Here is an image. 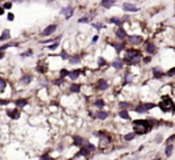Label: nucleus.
I'll use <instances>...</instances> for the list:
<instances>
[{
  "mask_svg": "<svg viewBox=\"0 0 175 160\" xmlns=\"http://www.w3.org/2000/svg\"><path fill=\"white\" fill-rule=\"evenodd\" d=\"M133 128L137 134H145L151 129V124L147 120H137L133 121Z\"/></svg>",
  "mask_w": 175,
  "mask_h": 160,
  "instance_id": "f257e3e1",
  "label": "nucleus"
},
{
  "mask_svg": "<svg viewBox=\"0 0 175 160\" xmlns=\"http://www.w3.org/2000/svg\"><path fill=\"white\" fill-rule=\"evenodd\" d=\"M158 107H160V109H161L163 112H168V111H172V110L175 109V105H174V103H173V100L168 97V96H163V97H162V100L160 102Z\"/></svg>",
  "mask_w": 175,
  "mask_h": 160,
  "instance_id": "f03ea898",
  "label": "nucleus"
},
{
  "mask_svg": "<svg viewBox=\"0 0 175 160\" xmlns=\"http://www.w3.org/2000/svg\"><path fill=\"white\" fill-rule=\"evenodd\" d=\"M123 9H124V11H126V12H137V11H139V9L136 5L130 4V2H124V4H123Z\"/></svg>",
  "mask_w": 175,
  "mask_h": 160,
  "instance_id": "7ed1b4c3",
  "label": "nucleus"
},
{
  "mask_svg": "<svg viewBox=\"0 0 175 160\" xmlns=\"http://www.w3.org/2000/svg\"><path fill=\"white\" fill-rule=\"evenodd\" d=\"M56 25L55 24H51V25H49V27H46L45 29H44V31L42 32V36H50L51 34H54L56 30Z\"/></svg>",
  "mask_w": 175,
  "mask_h": 160,
  "instance_id": "20e7f679",
  "label": "nucleus"
},
{
  "mask_svg": "<svg viewBox=\"0 0 175 160\" xmlns=\"http://www.w3.org/2000/svg\"><path fill=\"white\" fill-rule=\"evenodd\" d=\"M142 40H143V38H142L141 36H137V35H132L129 37L130 43H131V44H135V45L139 44V43L142 42Z\"/></svg>",
  "mask_w": 175,
  "mask_h": 160,
  "instance_id": "39448f33",
  "label": "nucleus"
},
{
  "mask_svg": "<svg viewBox=\"0 0 175 160\" xmlns=\"http://www.w3.org/2000/svg\"><path fill=\"white\" fill-rule=\"evenodd\" d=\"M7 115L9 117H11L12 120H18L19 117H20V112H19L18 109H13V110H11V111H7Z\"/></svg>",
  "mask_w": 175,
  "mask_h": 160,
  "instance_id": "423d86ee",
  "label": "nucleus"
},
{
  "mask_svg": "<svg viewBox=\"0 0 175 160\" xmlns=\"http://www.w3.org/2000/svg\"><path fill=\"white\" fill-rule=\"evenodd\" d=\"M61 13H62V14H66V18L68 19V18H70L73 16V7H72V6H67L65 9H62Z\"/></svg>",
  "mask_w": 175,
  "mask_h": 160,
  "instance_id": "0eeeda50",
  "label": "nucleus"
},
{
  "mask_svg": "<svg viewBox=\"0 0 175 160\" xmlns=\"http://www.w3.org/2000/svg\"><path fill=\"white\" fill-rule=\"evenodd\" d=\"M153 73H154V77H155L156 79H160V78H162V77L164 75V72L162 71V68H160V67L153 68Z\"/></svg>",
  "mask_w": 175,
  "mask_h": 160,
  "instance_id": "6e6552de",
  "label": "nucleus"
},
{
  "mask_svg": "<svg viewBox=\"0 0 175 160\" xmlns=\"http://www.w3.org/2000/svg\"><path fill=\"white\" fill-rule=\"evenodd\" d=\"M139 57H141V55H137V56H133V57H126L125 59V61L129 63V65H136V63L139 62Z\"/></svg>",
  "mask_w": 175,
  "mask_h": 160,
  "instance_id": "1a4fd4ad",
  "label": "nucleus"
},
{
  "mask_svg": "<svg viewBox=\"0 0 175 160\" xmlns=\"http://www.w3.org/2000/svg\"><path fill=\"white\" fill-rule=\"evenodd\" d=\"M116 0H101V6L105 9H111Z\"/></svg>",
  "mask_w": 175,
  "mask_h": 160,
  "instance_id": "9d476101",
  "label": "nucleus"
},
{
  "mask_svg": "<svg viewBox=\"0 0 175 160\" xmlns=\"http://www.w3.org/2000/svg\"><path fill=\"white\" fill-rule=\"evenodd\" d=\"M116 35H117V37H118L119 40H123V38L126 37V32H125V30H124L123 27H119V29L116 30Z\"/></svg>",
  "mask_w": 175,
  "mask_h": 160,
  "instance_id": "9b49d317",
  "label": "nucleus"
},
{
  "mask_svg": "<svg viewBox=\"0 0 175 160\" xmlns=\"http://www.w3.org/2000/svg\"><path fill=\"white\" fill-rule=\"evenodd\" d=\"M28 105V100L26 99H17L16 100V107H26Z\"/></svg>",
  "mask_w": 175,
  "mask_h": 160,
  "instance_id": "f8f14e48",
  "label": "nucleus"
},
{
  "mask_svg": "<svg viewBox=\"0 0 175 160\" xmlns=\"http://www.w3.org/2000/svg\"><path fill=\"white\" fill-rule=\"evenodd\" d=\"M10 30L9 29H6V30H4V32L0 35V42L1 41H6V40H10Z\"/></svg>",
  "mask_w": 175,
  "mask_h": 160,
  "instance_id": "ddd939ff",
  "label": "nucleus"
},
{
  "mask_svg": "<svg viewBox=\"0 0 175 160\" xmlns=\"http://www.w3.org/2000/svg\"><path fill=\"white\" fill-rule=\"evenodd\" d=\"M112 66H113L116 69H120V68L123 67V60H120V59H116V60L112 62Z\"/></svg>",
  "mask_w": 175,
  "mask_h": 160,
  "instance_id": "4468645a",
  "label": "nucleus"
},
{
  "mask_svg": "<svg viewBox=\"0 0 175 160\" xmlns=\"http://www.w3.org/2000/svg\"><path fill=\"white\" fill-rule=\"evenodd\" d=\"M68 75H69V78L72 80H75L79 78V75H80V71H77V69H75V71H72L68 73Z\"/></svg>",
  "mask_w": 175,
  "mask_h": 160,
  "instance_id": "2eb2a0df",
  "label": "nucleus"
},
{
  "mask_svg": "<svg viewBox=\"0 0 175 160\" xmlns=\"http://www.w3.org/2000/svg\"><path fill=\"white\" fill-rule=\"evenodd\" d=\"M98 87L104 91V90H106L107 87H109V84L106 82V80H102L101 79V80H99V81H98Z\"/></svg>",
  "mask_w": 175,
  "mask_h": 160,
  "instance_id": "dca6fc26",
  "label": "nucleus"
},
{
  "mask_svg": "<svg viewBox=\"0 0 175 160\" xmlns=\"http://www.w3.org/2000/svg\"><path fill=\"white\" fill-rule=\"evenodd\" d=\"M73 140H74V145H75V146H82V143H83L82 137L75 135V136H73Z\"/></svg>",
  "mask_w": 175,
  "mask_h": 160,
  "instance_id": "f3484780",
  "label": "nucleus"
},
{
  "mask_svg": "<svg viewBox=\"0 0 175 160\" xmlns=\"http://www.w3.org/2000/svg\"><path fill=\"white\" fill-rule=\"evenodd\" d=\"M110 23H112V24H116V25H121L123 24V20L120 19V18H116V17H112L110 18V20H109Z\"/></svg>",
  "mask_w": 175,
  "mask_h": 160,
  "instance_id": "a211bd4d",
  "label": "nucleus"
},
{
  "mask_svg": "<svg viewBox=\"0 0 175 160\" xmlns=\"http://www.w3.org/2000/svg\"><path fill=\"white\" fill-rule=\"evenodd\" d=\"M147 52L149 54H154L155 53V52H156V47H155V44H154V43H148Z\"/></svg>",
  "mask_w": 175,
  "mask_h": 160,
  "instance_id": "6ab92c4d",
  "label": "nucleus"
},
{
  "mask_svg": "<svg viewBox=\"0 0 175 160\" xmlns=\"http://www.w3.org/2000/svg\"><path fill=\"white\" fill-rule=\"evenodd\" d=\"M20 81H22L23 84L28 85V84H30V82L32 81V77H31V75H24V77L20 79Z\"/></svg>",
  "mask_w": 175,
  "mask_h": 160,
  "instance_id": "aec40b11",
  "label": "nucleus"
},
{
  "mask_svg": "<svg viewBox=\"0 0 175 160\" xmlns=\"http://www.w3.org/2000/svg\"><path fill=\"white\" fill-rule=\"evenodd\" d=\"M18 45V43L17 42H11V43H7V44H5V45H1L0 47V52H4L5 49H7V48H10V47H17Z\"/></svg>",
  "mask_w": 175,
  "mask_h": 160,
  "instance_id": "412c9836",
  "label": "nucleus"
},
{
  "mask_svg": "<svg viewBox=\"0 0 175 160\" xmlns=\"http://www.w3.org/2000/svg\"><path fill=\"white\" fill-rule=\"evenodd\" d=\"M126 55L128 56H130V57H133V56H137V55H141V53H139L138 50H126Z\"/></svg>",
  "mask_w": 175,
  "mask_h": 160,
  "instance_id": "4be33fe9",
  "label": "nucleus"
},
{
  "mask_svg": "<svg viewBox=\"0 0 175 160\" xmlns=\"http://www.w3.org/2000/svg\"><path fill=\"white\" fill-rule=\"evenodd\" d=\"M97 116H98L99 120H106L109 115H107V112H105V111H99V112L97 114Z\"/></svg>",
  "mask_w": 175,
  "mask_h": 160,
  "instance_id": "5701e85b",
  "label": "nucleus"
},
{
  "mask_svg": "<svg viewBox=\"0 0 175 160\" xmlns=\"http://www.w3.org/2000/svg\"><path fill=\"white\" fill-rule=\"evenodd\" d=\"M70 91L74 92V93H79L80 92V85H76V84H73L70 86Z\"/></svg>",
  "mask_w": 175,
  "mask_h": 160,
  "instance_id": "b1692460",
  "label": "nucleus"
},
{
  "mask_svg": "<svg viewBox=\"0 0 175 160\" xmlns=\"http://www.w3.org/2000/svg\"><path fill=\"white\" fill-rule=\"evenodd\" d=\"M173 148H174V147H173V145H168V146L166 147V155L167 157H170V155H172Z\"/></svg>",
  "mask_w": 175,
  "mask_h": 160,
  "instance_id": "393cba45",
  "label": "nucleus"
},
{
  "mask_svg": "<svg viewBox=\"0 0 175 160\" xmlns=\"http://www.w3.org/2000/svg\"><path fill=\"white\" fill-rule=\"evenodd\" d=\"M136 112H138V114H144V112H147V109L144 105H139V107H136Z\"/></svg>",
  "mask_w": 175,
  "mask_h": 160,
  "instance_id": "a878e982",
  "label": "nucleus"
},
{
  "mask_svg": "<svg viewBox=\"0 0 175 160\" xmlns=\"http://www.w3.org/2000/svg\"><path fill=\"white\" fill-rule=\"evenodd\" d=\"M119 116L121 117V118H124V120H129V118H130V116H129V114H128V111H126V110H123V111H120V112H119Z\"/></svg>",
  "mask_w": 175,
  "mask_h": 160,
  "instance_id": "bb28decb",
  "label": "nucleus"
},
{
  "mask_svg": "<svg viewBox=\"0 0 175 160\" xmlns=\"http://www.w3.org/2000/svg\"><path fill=\"white\" fill-rule=\"evenodd\" d=\"M69 62L72 63V65H75V63H79L80 62V57L79 56H73L70 60H69Z\"/></svg>",
  "mask_w": 175,
  "mask_h": 160,
  "instance_id": "cd10ccee",
  "label": "nucleus"
},
{
  "mask_svg": "<svg viewBox=\"0 0 175 160\" xmlns=\"http://www.w3.org/2000/svg\"><path fill=\"white\" fill-rule=\"evenodd\" d=\"M88 152H89L88 149H86V148L83 147L82 149H81V151L77 153V157H79V155H83V157H87V155H88Z\"/></svg>",
  "mask_w": 175,
  "mask_h": 160,
  "instance_id": "c85d7f7f",
  "label": "nucleus"
},
{
  "mask_svg": "<svg viewBox=\"0 0 175 160\" xmlns=\"http://www.w3.org/2000/svg\"><path fill=\"white\" fill-rule=\"evenodd\" d=\"M135 137V133H130V134H126L125 136H124V139L126 140V141H131L132 139Z\"/></svg>",
  "mask_w": 175,
  "mask_h": 160,
  "instance_id": "c756f323",
  "label": "nucleus"
},
{
  "mask_svg": "<svg viewBox=\"0 0 175 160\" xmlns=\"http://www.w3.org/2000/svg\"><path fill=\"white\" fill-rule=\"evenodd\" d=\"M95 105L98 107H102L105 105V102H104L102 99H97V100H95Z\"/></svg>",
  "mask_w": 175,
  "mask_h": 160,
  "instance_id": "7c9ffc66",
  "label": "nucleus"
},
{
  "mask_svg": "<svg viewBox=\"0 0 175 160\" xmlns=\"http://www.w3.org/2000/svg\"><path fill=\"white\" fill-rule=\"evenodd\" d=\"M85 148H86V149H88V151L91 152V151H94V149H95V146H93L92 143H87V145L85 146Z\"/></svg>",
  "mask_w": 175,
  "mask_h": 160,
  "instance_id": "2f4dec72",
  "label": "nucleus"
},
{
  "mask_svg": "<svg viewBox=\"0 0 175 160\" xmlns=\"http://www.w3.org/2000/svg\"><path fill=\"white\" fill-rule=\"evenodd\" d=\"M68 73H69V72L67 71V69H61V72H60V78H65V77H67Z\"/></svg>",
  "mask_w": 175,
  "mask_h": 160,
  "instance_id": "473e14b6",
  "label": "nucleus"
},
{
  "mask_svg": "<svg viewBox=\"0 0 175 160\" xmlns=\"http://www.w3.org/2000/svg\"><path fill=\"white\" fill-rule=\"evenodd\" d=\"M60 56H61L63 60H67V59H69V56H68V54H67V52H66V50H62V52H61V54H60Z\"/></svg>",
  "mask_w": 175,
  "mask_h": 160,
  "instance_id": "72a5a7b5",
  "label": "nucleus"
},
{
  "mask_svg": "<svg viewBox=\"0 0 175 160\" xmlns=\"http://www.w3.org/2000/svg\"><path fill=\"white\" fill-rule=\"evenodd\" d=\"M114 48H116V50H117V53H119V52H121L123 49H124V44H116L114 45Z\"/></svg>",
  "mask_w": 175,
  "mask_h": 160,
  "instance_id": "f704fd0d",
  "label": "nucleus"
},
{
  "mask_svg": "<svg viewBox=\"0 0 175 160\" xmlns=\"http://www.w3.org/2000/svg\"><path fill=\"white\" fill-rule=\"evenodd\" d=\"M5 86H6V82H5V80L0 78V90H1V91H4Z\"/></svg>",
  "mask_w": 175,
  "mask_h": 160,
  "instance_id": "c9c22d12",
  "label": "nucleus"
},
{
  "mask_svg": "<svg viewBox=\"0 0 175 160\" xmlns=\"http://www.w3.org/2000/svg\"><path fill=\"white\" fill-rule=\"evenodd\" d=\"M98 65H99V66H105V65H106V61L104 60V57H99V60H98Z\"/></svg>",
  "mask_w": 175,
  "mask_h": 160,
  "instance_id": "e433bc0d",
  "label": "nucleus"
},
{
  "mask_svg": "<svg viewBox=\"0 0 175 160\" xmlns=\"http://www.w3.org/2000/svg\"><path fill=\"white\" fill-rule=\"evenodd\" d=\"M57 47H58V42L56 41V42H55V43H54L53 45H49V47H48V49H50V50H54V49H56Z\"/></svg>",
  "mask_w": 175,
  "mask_h": 160,
  "instance_id": "4c0bfd02",
  "label": "nucleus"
},
{
  "mask_svg": "<svg viewBox=\"0 0 175 160\" xmlns=\"http://www.w3.org/2000/svg\"><path fill=\"white\" fill-rule=\"evenodd\" d=\"M88 22H89L88 17H83V18H80V19H79V23H88Z\"/></svg>",
  "mask_w": 175,
  "mask_h": 160,
  "instance_id": "58836bf2",
  "label": "nucleus"
},
{
  "mask_svg": "<svg viewBox=\"0 0 175 160\" xmlns=\"http://www.w3.org/2000/svg\"><path fill=\"white\" fill-rule=\"evenodd\" d=\"M144 107H145V109H147V110H149V109H153V107H155L156 105H155V104H153V103H149V104H145Z\"/></svg>",
  "mask_w": 175,
  "mask_h": 160,
  "instance_id": "ea45409f",
  "label": "nucleus"
},
{
  "mask_svg": "<svg viewBox=\"0 0 175 160\" xmlns=\"http://www.w3.org/2000/svg\"><path fill=\"white\" fill-rule=\"evenodd\" d=\"M174 74H175V67L173 68V69H170V71L167 73V75H168V77H172V75H174Z\"/></svg>",
  "mask_w": 175,
  "mask_h": 160,
  "instance_id": "a19ab883",
  "label": "nucleus"
},
{
  "mask_svg": "<svg viewBox=\"0 0 175 160\" xmlns=\"http://www.w3.org/2000/svg\"><path fill=\"white\" fill-rule=\"evenodd\" d=\"M119 107H129V103H126V102H120V103H119Z\"/></svg>",
  "mask_w": 175,
  "mask_h": 160,
  "instance_id": "79ce46f5",
  "label": "nucleus"
},
{
  "mask_svg": "<svg viewBox=\"0 0 175 160\" xmlns=\"http://www.w3.org/2000/svg\"><path fill=\"white\" fill-rule=\"evenodd\" d=\"M29 55H32V52H31V50H29V52H26V53L22 54L20 56H22V57H25V56H29Z\"/></svg>",
  "mask_w": 175,
  "mask_h": 160,
  "instance_id": "37998d69",
  "label": "nucleus"
},
{
  "mask_svg": "<svg viewBox=\"0 0 175 160\" xmlns=\"http://www.w3.org/2000/svg\"><path fill=\"white\" fill-rule=\"evenodd\" d=\"M2 7H4V9H11V7H12V4H11V2H6Z\"/></svg>",
  "mask_w": 175,
  "mask_h": 160,
  "instance_id": "c03bdc74",
  "label": "nucleus"
},
{
  "mask_svg": "<svg viewBox=\"0 0 175 160\" xmlns=\"http://www.w3.org/2000/svg\"><path fill=\"white\" fill-rule=\"evenodd\" d=\"M7 18H9L10 22H12V20L14 19V14H12V13H9V14H7Z\"/></svg>",
  "mask_w": 175,
  "mask_h": 160,
  "instance_id": "a18cd8bd",
  "label": "nucleus"
},
{
  "mask_svg": "<svg viewBox=\"0 0 175 160\" xmlns=\"http://www.w3.org/2000/svg\"><path fill=\"white\" fill-rule=\"evenodd\" d=\"M62 82H63V78H61V79H58V80H56V81H55L56 85H61Z\"/></svg>",
  "mask_w": 175,
  "mask_h": 160,
  "instance_id": "49530a36",
  "label": "nucleus"
},
{
  "mask_svg": "<svg viewBox=\"0 0 175 160\" xmlns=\"http://www.w3.org/2000/svg\"><path fill=\"white\" fill-rule=\"evenodd\" d=\"M37 71H38V72H42V73H45L46 69H44V67H38V68H37Z\"/></svg>",
  "mask_w": 175,
  "mask_h": 160,
  "instance_id": "de8ad7c7",
  "label": "nucleus"
},
{
  "mask_svg": "<svg viewBox=\"0 0 175 160\" xmlns=\"http://www.w3.org/2000/svg\"><path fill=\"white\" fill-rule=\"evenodd\" d=\"M155 140H156V142H161V141H162V136H161V135H157Z\"/></svg>",
  "mask_w": 175,
  "mask_h": 160,
  "instance_id": "09e8293b",
  "label": "nucleus"
},
{
  "mask_svg": "<svg viewBox=\"0 0 175 160\" xmlns=\"http://www.w3.org/2000/svg\"><path fill=\"white\" fill-rule=\"evenodd\" d=\"M150 61H151V57H150V56H147V57H144V62H145V63L150 62Z\"/></svg>",
  "mask_w": 175,
  "mask_h": 160,
  "instance_id": "8fccbe9b",
  "label": "nucleus"
},
{
  "mask_svg": "<svg viewBox=\"0 0 175 160\" xmlns=\"http://www.w3.org/2000/svg\"><path fill=\"white\" fill-rule=\"evenodd\" d=\"M173 140H175V134L173 135V136H170V137H169V139L167 140V143H168V142H170V141H173Z\"/></svg>",
  "mask_w": 175,
  "mask_h": 160,
  "instance_id": "3c124183",
  "label": "nucleus"
},
{
  "mask_svg": "<svg viewBox=\"0 0 175 160\" xmlns=\"http://www.w3.org/2000/svg\"><path fill=\"white\" fill-rule=\"evenodd\" d=\"M93 27H97V29H101L102 25H101V24H93Z\"/></svg>",
  "mask_w": 175,
  "mask_h": 160,
  "instance_id": "603ef678",
  "label": "nucleus"
},
{
  "mask_svg": "<svg viewBox=\"0 0 175 160\" xmlns=\"http://www.w3.org/2000/svg\"><path fill=\"white\" fill-rule=\"evenodd\" d=\"M5 13V9L4 7H0V16H2Z\"/></svg>",
  "mask_w": 175,
  "mask_h": 160,
  "instance_id": "864d4df0",
  "label": "nucleus"
},
{
  "mask_svg": "<svg viewBox=\"0 0 175 160\" xmlns=\"http://www.w3.org/2000/svg\"><path fill=\"white\" fill-rule=\"evenodd\" d=\"M97 41H98V36H94V37H93V43H95V42H97Z\"/></svg>",
  "mask_w": 175,
  "mask_h": 160,
  "instance_id": "5fc2aeb1",
  "label": "nucleus"
},
{
  "mask_svg": "<svg viewBox=\"0 0 175 160\" xmlns=\"http://www.w3.org/2000/svg\"><path fill=\"white\" fill-rule=\"evenodd\" d=\"M0 103H1V104H7V102H6V100H1Z\"/></svg>",
  "mask_w": 175,
  "mask_h": 160,
  "instance_id": "6e6d98bb",
  "label": "nucleus"
},
{
  "mask_svg": "<svg viewBox=\"0 0 175 160\" xmlns=\"http://www.w3.org/2000/svg\"><path fill=\"white\" fill-rule=\"evenodd\" d=\"M2 57H4V54L1 53V54H0V59H2Z\"/></svg>",
  "mask_w": 175,
  "mask_h": 160,
  "instance_id": "4d7b16f0",
  "label": "nucleus"
},
{
  "mask_svg": "<svg viewBox=\"0 0 175 160\" xmlns=\"http://www.w3.org/2000/svg\"><path fill=\"white\" fill-rule=\"evenodd\" d=\"M48 1H53V0H48Z\"/></svg>",
  "mask_w": 175,
  "mask_h": 160,
  "instance_id": "13d9d810",
  "label": "nucleus"
}]
</instances>
